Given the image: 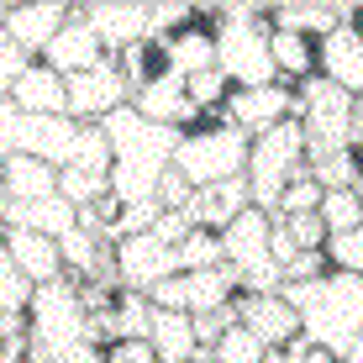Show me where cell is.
I'll use <instances>...</instances> for the list:
<instances>
[{
	"instance_id": "4",
	"label": "cell",
	"mask_w": 363,
	"mask_h": 363,
	"mask_svg": "<svg viewBox=\"0 0 363 363\" xmlns=\"http://www.w3.org/2000/svg\"><path fill=\"white\" fill-rule=\"evenodd\" d=\"M74 342H90V332H84V306H79V284L74 279L37 284L32 306H27V363H53L58 353H69Z\"/></svg>"
},
{
	"instance_id": "18",
	"label": "cell",
	"mask_w": 363,
	"mask_h": 363,
	"mask_svg": "<svg viewBox=\"0 0 363 363\" xmlns=\"http://www.w3.org/2000/svg\"><path fill=\"white\" fill-rule=\"evenodd\" d=\"M269 232H274V216H269V211H258V206H247L242 216L221 232V258H227L237 274L269 264Z\"/></svg>"
},
{
	"instance_id": "32",
	"label": "cell",
	"mask_w": 363,
	"mask_h": 363,
	"mask_svg": "<svg viewBox=\"0 0 363 363\" xmlns=\"http://www.w3.org/2000/svg\"><path fill=\"white\" fill-rule=\"evenodd\" d=\"M147 321H153V306H147V295L121 290V295H116V306H111V327H116V342H121V337H147Z\"/></svg>"
},
{
	"instance_id": "44",
	"label": "cell",
	"mask_w": 363,
	"mask_h": 363,
	"mask_svg": "<svg viewBox=\"0 0 363 363\" xmlns=\"http://www.w3.org/2000/svg\"><path fill=\"white\" fill-rule=\"evenodd\" d=\"M347 190H353V200H358V206H363V169H358V179H353V184H347Z\"/></svg>"
},
{
	"instance_id": "17",
	"label": "cell",
	"mask_w": 363,
	"mask_h": 363,
	"mask_svg": "<svg viewBox=\"0 0 363 363\" xmlns=\"http://www.w3.org/2000/svg\"><path fill=\"white\" fill-rule=\"evenodd\" d=\"M11 106H16L21 116H69V79L53 74L43 58H32V64L21 69L16 90H11Z\"/></svg>"
},
{
	"instance_id": "23",
	"label": "cell",
	"mask_w": 363,
	"mask_h": 363,
	"mask_svg": "<svg viewBox=\"0 0 363 363\" xmlns=\"http://www.w3.org/2000/svg\"><path fill=\"white\" fill-rule=\"evenodd\" d=\"M147 342H153L158 363H195L200 358L190 311H153V321H147Z\"/></svg>"
},
{
	"instance_id": "28",
	"label": "cell",
	"mask_w": 363,
	"mask_h": 363,
	"mask_svg": "<svg viewBox=\"0 0 363 363\" xmlns=\"http://www.w3.org/2000/svg\"><path fill=\"white\" fill-rule=\"evenodd\" d=\"M116 69H121V79H127V90H143V84H153L158 74H164V43L158 37H147V43H132V48H121L116 53Z\"/></svg>"
},
{
	"instance_id": "14",
	"label": "cell",
	"mask_w": 363,
	"mask_h": 363,
	"mask_svg": "<svg viewBox=\"0 0 363 363\" xmlns=\"http://www.w3.org/2000/svg\"><path fill=\"white\" fill-rule=\"evenodd\" d=\"M237 321L264 347H290L300 337V316L284 295H237Z\"/></svg>"
},
{
	"instance_id": "26",
	"label": "cell",
	"mask_w": 363,
	"mask_h": 363,
	"mask_svg": "<svg viewBox=\"0 0 363 363\" xmlns=\"http://www.w3.org/2000/svg\"><path fill=\"white\" fill-rule=\"evenodd\" d=\"M269 58H274L279 84H306V79H316V43H311V37L274 32V27H269Z\"/></svg>"
},
{
	"instance_id": "6",
	"label": "cell",
	"mask_w": 363,
	"mask_h": 363,
	"mask_svg": "<svg viewBox=\"0 0 363 363\" xmlns=\"http://www.w3.org/2000/svg\"><path fill=\"white\" fill-rule=\"evenodd\" d=\"M58 195L69 200V206H95L100 195H111V143L100 127H79L74 137V153L69 164L58 169Z\"/></svg>"
},
{
	"instance_id": "27",
	"label": "cell",
	"mask_w": 363,
	"mask_h": 363,
	"mask_svg": "<svg viewBox=\"0 0 363 363\" xmlns=\"http://www.w3.org/2000/svg\"><path fill=\"white\" fill-rule=\"evenodd\" d=\"M269 27H274V32H295V37H311V43H321L327 32L342 27V11H337V6H274V11H269Z\"/></svg>"
},
{
	"instance_id": "33",
	"label": "cell",
	"mask_w": 363,
	"mask_h": 363,
	"mask_svg": "<svg viewBox=\"0 0 363 363\" xmlns=\"http://www.w3.org/2000/svg\"><path fill=\"white\" fill-rule=\"evenodd\" d=\"M316 216H321V227H327V237H337V232H353L363 221V206L353 200V190H321Z\"/></svg>"
},
{
	"instance_id": "43",
	"label": "cell",
	"mask_w": 363,
	"mask_h": 363,
	"mask_svg": "<svg viewBox=\"0 0 363 363\" xmlns=\"http://www.w3.org/2000/svg\"><path fill=\"white\" fill-rule=\"evenodd\" d=\"M6 211H11V200H6V184H0V232H6Z\"/></svg>"
},
{
	"instance_id": "10",
	"label": "cell",
	"mask_w": 363,
	"mask_h": 363,
	"mask_svg": "<svg viewBox=\"0 0 363 363\" xmlns=\"http://www.w3.org/2000/svg\"><path fill=\"white\" fill-rule=\"evenodd\" d=\"M132 111L143 121H153V127H174V132H190V127H206V121L195 116L190 95H184V79L179 74H158L153 84H143V90H132Z\"/></svg>"
},
{
	"instance_id": "19",
	"label": "cell",
	"mask_w": 363,
	"mask_h": 363,
	"mask_svg": "<svg viewBox=\"0 0 363 363\" xmlns=\"http://www.w3.org/2000/svg\"><path fill=\"white\" fill-rule=\"evenodd\" d=\"M6 253H11V264H16V274H21V279H32V284H53V279H64V258H58V242H53V237H43V232L6 227Z\"/></svg>"
},
{
	"instance_id": "8",
	"label": "cell",
	"mask_w": 363,
	"mask_h": 363,
	"mask_svg": "<svg viewBox=\"0 0 363 363\" xmlns=\"http://www.w3.org/2000/svg\"><path fill=\"white\" fill-rule=\"evenodd\" d=\"M221 121L237 127L242 137H258V132L279 127V121H295V84L274 79V84H258V90H232Z\"/></svg>"
},
{
	"instance_id": "38",
	"label": "cell",
	"mask_w": 363,
	"mask_h": 363,
	"mask_svg": "<svg viewBox=\"0 0 363 363\" xmlns=\"http://www.w3.org/2000/svg\"><path fill=\"white\" fill-rule=\"evenodd\" d=\"M195 190H190V179H184V174L179 169H164V179H158V206H164V211H184V200H190Z\"/></svg>"
},
{
	"instance_id": "7",
	"label": "cell",
	"mask_w": 363,
	"mask_h": 363,
	"mask_svg": "<svg viewBox=\"0 0 363 363\" xmlns=\"http://www.w3.org/2000/svg\"><path fill=\"white\" fill-rule=\"evenodd\" d=\"M121 106H132V90H127V79H121L116 58H100L95 69H84V74L69 79V116L79 121V127H100V121H106L111 111H121Z\"/></svg>"
},
{
	"instance_id": "20",
	"label": "cell",
	"mask_w": 363,
	"mask_h": 363,
	"mask_svg": "<svg viewBox=\"0 0 363 363\" xmlns=\"http://www.w3.org/2000/svg\"><path fill=\"white\" fill-rule=\"evenodd\" d=\"M100 58H106V48H100V37L84 27L79 16H69L64 32L43 48V64L53 69V74H64V79H74V74H84V69H95Z\"/></svg>"
},
{
	"instance_id": "21",
	"label": "cell",
	"mask_w": 363,
	"mask_h": 363,
	"mask_svg": "<svg viewBox=\"0 0 363 363\" xmlns=\"http://www.w3.org/2000/svg\"><path fill=\"white\" fill-rule=\"evenodd\" d=\"M158 43H164L169 74H179V79H195V74L216 69V32L200 27V21H190V27H179L169 37H158Z\"/></svg>"
},
{
	"instance_id": "11",
	"label": "cell",
	"mask_w": 363,
	"mask_h": 363,
	"mask_svg": "<svg viewBox=\"0 0 363 363\" xmlns=\"http://www.w3.org/2000/svg\"><path fill=\"white\" fill-rule=\"evenodd\" d=\"M316 74L327 84H337L342 95H363V32L358 27H337L316 43Z\"/></svg>"
},
{
	"instance_id": "39",
	"label": "cell",
	"mask_w": 363,
	"mask_h": 363,
	"mask_svg": "<svg viewBox=\"0 0 363 363\" xmlns=\"http://www.w3.org/2000/svg\"><path fill=\"white\" fill-rule=\"evenodd\" d=\"M16 121H21V111L6 100V106H0V164L16 158Z\"/></svg>"
},
{
	"instance_id": "40",
	"label": "cell",
	"mask_w": 363,
	"mask_h": 363,
	"mask_svg": "<svg viewBox=\"0 0 363 363\" xmlns=\"http://www.w3.org/2000/svg\"><path fill=\"white\" fill-rule=\"evenodd\" d=\"M184 232H190V221H184V211H164V216L153 221V237H158V242H169V247L179 242Z\"/></svg>"
},
{
	"instance_id": "42",
	"label": "cell",
	"mask_w": 363,
	"mask_h": 363,
	"mask_svg": "<svg viewBox=\"0 0 363 363\" xmlns=\"http://www.w3.org/2000/svg\"><path fill=\"white\" fill-rule=\"evenodd\" d=\"M295 347H300V337L290 347H264V358H258V363H295Z\"/></svg>"
},
{
	"instance_id": "25",
	"label": "cell",
	"mask_w": 363,
	"mask_h": 363,
	"mask_svg": "<svg viewBox=\"0 0 363 363\" xmlns=\"http://www.w3.org/2000/svg\"><path fill=\"white\" fill-rule=\"evenodd\" d=\"M6 227H27V232H43V237H64L79 227V206H69L64 195H48V200H32V206H11L6 211Z\"/></svg>"
},
{
	"instance_id": "2",
	"label": "cell",
	"mask_w": 363,
	"mask_h": 363,
	"mask_svg": "<svg viewBox=\"0 0 363 363\" xmlns=\"http://www.w3.org/2000/svg\"><path fill=\"white\" fill-rule=\"evenodd\" d=\"M284 300L295 306L300 316V337L316 347L337 353L342 363L347 342L363 332V279L358 274H321V279H306V284H284L279 290Z\"/></svg>"
},
{
	"instance_id": "30",
	"label": "cell",
	"mask_w": 363,
	"mask_h": 363,
	"mask_svg": "<svg viewBox=\"0 0 363 363\" xmlns=\"http://www.w3.org/2000/svg\"><path fill=\"white\" fill-rule=\"evenodd\" d=\"M174 264H179V274H195V269H216V264H227L221 258V237L216 232H200V227H190L174 242Z\"/></svg>"
},
{
	"instance_id": "12",
	"label": "cell",
	"mask_w": 363,
	"mask_h": 363,
	"mask_svg": "<svg viewBox=\"0 0 363 363\" xmlns=\"http://www.w3.org/2000/svg\"><path fill=\"white\" fill-rule=\"evenodd\" d=\"M74 16L84 21L95 37H100V48H106V58H116L121 48H132V43H147V6H74Z\"/></svg>"
},
{
	"instance_id": "41",
	"label": "cell",
	"mask_w": 363,
	"mask_h": 363,
	"mask_svg": "<svg viewBox=\"0 0 363 363\" xmlns=\"http://www.w3.org/2000/svg\"><path fill=\"white\" fill-rule=\"evenodd\" d=\"M295 363H337V353H327V347H316V342H306V337H300Z\"/></svg>"
},
{
	"instance_id": "15",
	"label": "cell",
	"mask_w": 363,
	"mask_h": 363,
	"mask_svg": "<svg viewBox=\"0 0 363 363\" xmlns=\"http://www.w3.org/2000/svg\"><path fill=\"white\" fill-rule=\"evenodd\" d=\"M74 137H79V121L74 116H21L16 121V153L64 169L69 153H74Z\"/></svg>"
},
{
	"instance_id": "31",
	"label": "cell",
	"mask_w": 363,
	"mask_h": 363,
	"mask_svg": "<svg viewBox=\"0 0 363 363\" xmlns=\"http://www.w3.org/2000/svg\"><path fill=\"white\" fill-rule=\"evenodd\" d=\"M258 358H264V342H258L242 321L227 327L216 342H211V353H206V363H258Z\"/></svg>"
},
{
	"instance_id": "22",
	"label": "cell",
	"mask_w": 363,
	"mask_h": 363,
	"mask_svg": "<svg viewBox=\"0 0 363 363\" xmlns=\"http://www.w3.org/2000/svg\"><path fill=\"white\" fill-rule=\"evenodd\" d=\"M0 184H6V200H11V206H32V200L58 195V169L43 164V158L16 153V158H6V164H0Z\"/></svg>"
},
{
	"instance_id": "16",
	"label": "cell",
	"mask_w": 363,
	"mask_h": 363,
	"mask_svg": "<svg viewBox=\"0 0 363 363\" xmlns=\"http://www.w3.org/2000/svg\"><path fill=\"white\" fill-rule=\"evenodd\" d=\"M74 16V6L64 0H37V6H11V21H6V37L21 48L27 58H43V48L64 32V21Z\"/></svg>"
},
{
	"instance_id": "3",
	"label": "cell",
	"mask_w": 363,
	"mask_h": 363,
	"mask_svg": "<svg viewBox=\"0 0 363 363\" xmlns=\"http://www.w3.org/2000/svg\"><path fill=\"white\" fill-rule=\"evenodd\" d=\"M242 179H247L253 206L274 216L279 195L295 179H306V132H300V121H279V127L247 137V174Z\"/></svg>"
},
{
	"instance_id": "13",
	"label": "cell",
	"mask_w": 363,
	"mask_h": 363,
	"mask_svg": "<svg viewBox=\"0 0 363 363\" xmlns=\"http://www.w3.org/2000/svg\"><path fill=\"white\" fill-rule=\"evenodd\" d=\"M253 206V195H247V179H221V184H206V190H195L184 200V221L200 232H227L242 211Z\"/></svg>"
},
{
	"instance_id": "24",
	"label": "cell",
	"mask_w": 363,
	"mask_h": 363,
	"mask_svg": "<svg viewBox=\"0 0 363 363\" xmlns=\"http://www.w3.org/2000/svg\"><path fill=\"white\" fill-rule=\"evenodd\" d=\"M179 284H184V311H190V316H206V311H221V306L237 300V269L232 264L179 274Z\"/></svg>"
},
{
	"instance_id": "1",
	"label": "cell",
	"mask_w": 363,
	"mask_h": 363,
	"mask_svg": "<svg viewBox=\"0 0 363 363\" xmlns=\"http://www.w3.org/2000/svg\"><path fill=\"white\" fill-rule=\"evenodd\" d=\"M111 143V195L121 206H137V200H158V179L174 164V147H179V132L174 127H153L143 121L132 106L111 111L100 121Z\"/></svg>"
},
{
	"instance_id": "5",
	"label": "cell",
	"mask_w": 363,
	"mask_h": 363,
	"mask_svg": "<svg viewBox=\"0 0 363 363\" xmlns=\"http://www.w3.org/2000/svg\"><path fill=\"white\" fill-rule=\"evenodd\" d=\"M174 169L190 179V190H206V184H221V179H242L247 174V137L237 127H227V121L190 127V132H179Z\"/></svg>"
},
{
	"instance_id": "36",
	"label": "cell",
	"mask_w": 363,
	"mask_h": 363,
	"mask_svg": "<svg viewBox=\"0 0 363 363\" xmlns=\"http://www.w3.org/2000/svg\"><path fill=\"white\" fill-rule=\"evenodd\" d=\"M27 64H32V58L21 53L6 32H0V106L11 100V90H16V79H21V69H27Z\"/></svg>"
},
{
	"instance_id": "29",
	"label": "cell",
	"mask_w": 363,
	"mask_h": 363,
	"mask_svg": "<svg viewBox=\"0 0 363 363\" xmlns=\"http://www.w3.org/2000/svg\"><path fill=\"white\" fill-rule=\"evenodd\" d=\"M184 95H190L200 121H221V111H227V100H232V84H227L221 69H206V74H195V79H184Z\"/></svg>"
},
{
	"instance_id": "34",
	"label": "cell",
	"mask_w": 363,
	"mask_h": 363,
	"mask_svg": "<svg viewBox=\"0 0 363 363\" xmlns=\"http://www.w3.org/2000/svg\"><path fill=\"white\" fill-rule=\"evenodd\" d=\"M327 269H337V274H358L363 279V221L353 232H337V237H327Z\"/></svg>"
},
{
	"instance_id": "45",
	"label": "cell",
	"mask_w": 363,
	"mask_h": 363,
	"mask_svg": "<svg viewBox=\"0 0 363 363\" xmlns=\"http://www.w3.org/2000/svg\"><path fill=\"white\" fill-rule=\"evenodd\" d=\"M353 153H358V164H363V137H358V143H353Z\"/></svg>"
},
{
	"instance_id": "46",
	"label": "cell",
	"mask_w": 363,
	"mask_h": 363,
	"mask_svg": "<svg viewBox=\"0 0 363 363\" xmlns=\"http://www.w3.org/2000/svg\"><path fill=\"white\" fill-rule=\"evenodd\" d=\"M195 363H206V358H195Z\"/></svg>"
},
{
	"instance_id": "9",
	"label": "cell",
	"mask_w": 363,
	"mask_h": 363,
	"mask_svg": "<svg viewBox=\"0 0 363 363\" xmlns=\"http://www.w3.org/2000/svg\"><path fill=\"white\" fill-rule=\"evenodd\" d=\"M111 258H116V284H121V290H137V295H147L158 279L179 274V264H174V247L158 242L153 232L121 237V242L111 247Z\"/></svg>"
},
{
	"instance_id": "35",
	"label": "cell",
	"mask_w": 363,
	"mask_h": 363,
	"mask_svg": "<svg viewBox=\"0 0 363 363\" xmlns=\"http://www.w3.org/2000/svg\"><path fill=\"white\" fill-rule=\"evenodd\" d=\"M316 206H321V184H316V179H311V174H306V179H295L290 190L279 195V206H274V216H306V211H316Z\"/></svg>"
},
{
	"instance_id": "37",
	"label": "cell",
	"mask_w": 363,
	"mask_h": 363,
	"mask_svg": "<svg viewBox=\"0 0 363 363\" xmlns=\"http://www.w3.org/2000/svg\"><path fill=\"white\" fill-rule=\"evenodd\" d=\"M106 363H158V353L147 337H121V342H106Z\"/></svg>"
}]
</instances>
